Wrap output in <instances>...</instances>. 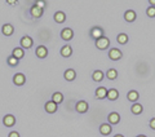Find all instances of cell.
<instances>
[{
	"label": "cell",
	"instance_id": "cell-5",
	"mask_svg": "<svg viewBox=\"0 0 155 137\" xmlns=\"http://www.w3.org/2000/svg\"><path fill=\"white\" fill-rule=\"evenodd\" d=\"M19 43H21V48H22V49H25V48H26V49H28V48H31L32 44H34L32 39L30 36H23Z\"/></svg>",
	"mask_w": 155,
	"mask_h": 137
},
{
	"label": "cell",
	"instance_id": "cell-17",
	"mask_svg": "<svg viewBox=\"0 0 155 137\" xmlns=\"http://www.w3.org/2000/svg\"><path fill=\"white\" fill-rule=\"evenodd\" d=\"M106 96H107V89H106L105 87H100L96 91V97L97 99L102 100V99H106Z\"/></svg>",
	"mask_w": 155,
	"mask_h": 137
},
{
	"label": "cell",
	"instance_id": "cell-36",
	"mask_svg": "<svg viewBox=\"0 0 155 137\" xmlns=\"http://www.w3.org/2000/svg\"><path fill=\"white\" fill-rule=\"evenodd\" d=\"M137 137H146V136H142V135H141V136H137Z\"/></svg>",
	"mask_w": 155,
	"mask_h": 137
},
{
	"label": "cell",
	"instance_id": "cell-13",
	"mask_svg": "<svg viewBox=\"0 0 155 137\" xmlns=\"http://www.w3.org/2000/svg\"><path fill=\"white\" fill-rule=\"evenodd\" d=\"M107 120H109L110 124H118L120 122V116H119L118 112H111V114H109Z\"/></svg>",
	"mask_w": 155,
	"mask_h": 137
},
{
	"label": "cell",
	"instance_id": "cell-25",
	"mask_svg": "<svg viewBox=\"0 0 155 137\" xmlns=\"http://www.w3.org/2000/svg\"><path fill=\"white\" fill-rule=\"evenodd\" d=\"M106 76H107V79L114 80V79H116V76H118V71H116L115 68H109L107 72H106Z\"/></svg>",
	"mask_w": 155,
	"mask_h": 137
},
{
	"label": "cell",
	"instance_id": "cell-31",
	"mask_svg": "<svg viewBox=\"0 0 155 137\" xmlns=\"http://www.w3.org/2000/svg\"><path fill=\"white\" fill-rule=\"evenodd\" d=\"M8 137H19V133L16 132V131H13V132H11V133L8 135Z\"/></svg>",
	"mask_w": 155,
	"mask_h": 137
},
{
	"label": "cell",
	"instance_id": "cell-23",
	"mask_svg": "<svg viewBox=\"0 0 155 137\" xmlns=\"http://www.w3.org/2000/svg\"><path fill=\"white\" fill-rule=\"evenodd\" d=\"M138 92L137 91H129L128 92V95H127V99L130 101V102H136L138 100Z\"/></svg>",
	"mask_w": 155,
	"mask_h": 137
},
{
	"label": "cell",
	"instance_id": "cell-11",
	"mask_svg": "<svg viewBox=\"0 0 155 137\" xmlns=\"http://www.w3.org/2000/svg\"><path fill=\"white\" fill-rule=\"evenodd\" d=\"M35 53H36V56L39 58H45L48 56V49H47V47H44V45H39L36 48V52Z\"/></svg>",
	"mask_w": 155,
	"mask_h": 137
},
{
	"label": "cell",
	"instance_id": "cell-2",
	"mask_svg": "<svg viewBox=\"0 0 155 137\" xmlns=\"http://www.w3.org/2000/svg\"><path fill=\"white\" fill-rule=\"evenodd\" d=\"M3 124L5 127H8V128H11V127H13L14 124H16V118H14L13 115L8 114V115H5L3 118Z\"/></svg>",
	"mask_w": 155,
	"mask_h": 137
},
{
	"label": "cell",
	"instance_id": "cell-19",
	"mask_svg": "<svg viewBox=\"0 0 155 137\" xmlns=\"http://www.w3.org/2000/svg\"><path fill=\"white\" fill-rule=\"evenodd\" d=\"M52 101L54 102V104L60 105L61 102L64 101V95H62L61 92H54V93H53V96H52Z\"/></svg>",
	"mask_w": 155,
	"mask_h": 137
},
{
	"label": "cell",
	"instance_id": "cell-29",
	"mask_svg": "<svg viewBox=\"0 0 155 137\" xmlns=\"http://www.w3.org/2000/svg\"><path fill=\"white\" fill-rule=\"evenodd\" d=\"M146 14L149 17H155V8L154 7H149L147 11H146Z\"/></svg>",
	"mask_w": 155,
	"mask_h": 137
},
{
	"label": "cell",
	"instance_id": "cell-22",
	"mask_svg": "<svg viewBox=\"0 0 155 137\" xmlns=\"http://www.w3.org/2000/svg\"><path fill=\"white\" fill-rule=\"evenodd\" d=\"M72 55V48L70 45H65L61 48V56L64 57H70Z\"/></svg>",
	"mask_w": 155,
	"mask_h": 137
},
{
	"label": "cell",
	"instance_id": "cell-30",
	"mask_svg": "<svg viewBox=\"0 0 155 137\" xmlns=\"http://www.w3.org/2000/svg\"><path fill=\"white\" fill-rule=\"evenodd\" d=\"M35 7H38V8H40V9H43L45 7V2H36L35 4H34Z\"/></svg>",
	"mask_w": 155,
	"mask_h": 137
},
{
	"label": "cell",
	"instance_id": "cell-32",
	"mask_svg": "<svg viewBox=\"0 0 155 137\" xmlns=\"http://www.w3.org/2000/svg\"><path fill=\"white\" fill-rule=\"evenodd\" d=\"M150 128L155 129V118H153L151 120H150Z\"/></svg>",
	"mask_w": 155,
	"mask_h": 137
},
{
	"label": "cell",
	"instance_id": "cell-26",
	"mask_svg": "<svg viewBox=\"0 0 155 137\" xmlns=\"http://www.w3.org/2000/svg\"><path fill=\"white\" fill-rule=\"evenodd\" d=\"M92 78H93L94 82H102V79H104V72L101 71V70H97V71L93 72Z\"/></svg>",
	"mask_w": 155,
	"mask_h": 137
},
{
	"label": "cell",
	"instance_id": "cell-18",
	"mask_svg": "<svg viewBox=\"0 0 155 137\" xmlns=\"http://www.w3.org/2000/svg\"><path fill=\"white\" fill-rule=\"evenodd\" d=\"M30 13H31V16L32 17H35V18H40L41 16H43V9H40V8H38V7H31V9H30Z\"/></svg>",
	"mask_w": 155,
	"mask_h": 137
},
{
	"label": "cell",
	"instance_id": "cell-4",
	"mask_svg": "<svg viewBox=\"0 0 155 137\" xmlns=\"http://www.w3.org/2000/svg\"><path fill=\"white\" fill-rule=\"evenodd\" d=\"M104 36V30L101 27H93L91 30V38L94 39V40H97V39L102 38Z\"/></svg>",
	"mask_w": 155,
	"mask_h": 137
},
{
	"label": "cell",
	"instance_id": "cell-15",
	"mask_svg": "<svg viewBox=\"0 0 155 137\" xmlns=\"http://www.w3.org/2000/svg\"><path fill=\"white\" fill-rule=\"evenodd\" d=\"M100 132L104 136H107V135H110L111 132H113V129H111V125L109 123H104V124H101V127H100Z\"/></svg>",
	"mask_w": 155,
	"mask_h": 137
},
{
	"label": "cell",
	"instance_id": "cell-10",
	"mask_svg": "<svg viewBox=\"0 0 155 137\" xmlns=\"http://www.w3.org/2000/svg\"><path fill=\"white\" fill-rule=\"evenodd\" d=\"M13 83L16 85H23L26 83V78H25V75L23 74H21V72H19V74H16L13 76Z\"/></svg>",
	"mask_w": 155,
	"mask_h": 137
},
{
	"label": "cell",
	"instance_id": "cell-20",
	"mask_svg": "<svg viewBox=\"0 0 155 137\" xmlns=\"http://www.w3.org/2000/svg\"><path fill=\"white\" fill-rule=\"evenodd\" d=\"M54 21L57 23H64L66 21V14L64 12H56L54 13Z\"/></svg>",
	"mask_w": 155,
	"mask_h": 137
},
{
	"label": "cell",
	"instance_id": "cell-3",
	"mask_svg": "<svg viewBox=\"0 0 155 137\" xmlns=\"http://www.w3.org/2000/svg\"><path fill=\"white\" fill-rule=\"evenodd\" d=\"M75 110L80 114H84V112L88 111V104L85 101H78V104L75 105Z\"/></svg>",
	"mask_w": 155,
	"mask_h": 137
},
{
	"label": "cell",
	"instance_id": "cell-8",
	"mask_svg": "<svg viewBox=\"0 0 155 137\" xmlns=\"http://www.w3.org/2000/svg\"><path fill=\"white\" fill-rule=\"evenodd\" d=\"M2 32H3V35H5V36H11L14 32V27L11 23H5V25H3V27H2Z\"/></svg>",
	"mask_w": 155,
	"mask_h": 137
},
{
	"label": "cell",
	"instance_id": "cell-27",
	"mask_svg": "<svg viewBox=\"0 0 155 137\" xmlns=\"http://www.w3.org/2000/svg\"><path fill=\"white\" fill-rule=\"evenodd\" d=\"M116 42H118L119 44H127L128 43L127 34H119V35L116 36Z\"/></svg>",
	"mask_w": 155,
	"mask_h": 137
},
{
	"label": "cell",
	"instance_id": "cell-16",
	"mask_svg": "<svg viewBox=\"0 0 155 137\" xmlns=\"http://www.w3.org/2000/svg\"><path fill=\"white\" fill-rule=\"evenodd\" d=\"M12 56H13L14 58H16V60H18V61H19L23 56H25V51H23L22 48H14L13 52H12Z\"/></svg>",
	"mask_w": 155,
	"mask_h": 137
},
{
	"label": "cell",
	"instance_id": "cell-34",
	"mask_svg": "<svg viewBox=\"0 0 155 137\" xmlns=\"http://www.w3.org/2000/svg\"><path fill=\"white\" fill-rule=\"evenodd\" d=\"M149 3H150V5H151V7H154V8H155V0H150Z\"/></svg>",
	"mask_w": 155,
	"mask_h": 137
},
{
	"label": "cell",
	"instance_id": "cell-35",
	"mask_svg": "<svg viewBox=\"0 0 155 137\" xmlns=\"http://www.w3.org/2000/svg\"><path fill=\"white\" fill-rule=\"evenodd\" d=\"M114 137H124V136H122V135H116V136H114Z\"/></svg>",
	"mask_w": 155,
	"mask_h": 137
},
{
	"label": "cell",
	"instance_id": "cell-21",
	"mask_svg": "<svg viewBox=\"0 0 155 137\" xmlns=\"http://www.w3.org/2000/svg\"><path fill=\"white\" fill-rule=\"evenodd\" d=\"M106 97H107L110 101H115L119 97V92L116 89H114V88H113V89H109L107 91V96H106Z\"/></svg>",
	"mask_w": 155,
	"mask_h": 137
},
{
	"label": "cell",
	"instance_id": "cell-24",
	"mask_svg": "<svg viewBox=\"0 0 155 137\" xmlns=\"http://www.w3.org/2000/svg\"><path fill=\"white\" fill-rule=\"evenodd\" d=\"M130 110H132L133 114L140 115V114H141V112L143 111V107H142L141 104H134V105H132V107H130Z\"/></svg>",
	"mask_w": 155,
	"mask_h": 137
},
{
	"label": "cell",
	"instance_id": "cell-6",
	"mask_svg": "<svg viewBox=\"0 0 155 137\" xmlns=\"http://www.w3.org/2000/svg\"><path fill=\"white\" fill-rule=\"evenodd\" d=\"M72 36H74V32H72V30L69 28V27H66V28H64V30L61 31V38L64 39V40H66V42L71 40Z\"/></svg>",
	"mask_w": 155,
	"mask_h": 137
},
{
	"label": "cell",
	"instance_id": "cell-28",
	"mask_svg": "<svg viewBox=\"0 0 155 137\" xmlns=\"http://www.w3.org/2000/svg\"><path fill=\"white\" fill-rule=\"evenodd\" d=\"M7 62H8L9 66H17V65H18V60H16V58H14L13 56H9L8 60H7Z\"/></svg>",
	"mask_w": 155,
	"mask_h": 137
},
{
	"label": "cell",
	"instance_id": "cell-12",
	"mask_svg": "<svg viewBox=\"0 0 155 137\" xmlns=\"http://www.w3.org/2000/svg\"><path fill=\"white\" fill-rule=\"evenodd\" d=\"M64 76H65V79L67 82H72L76 78V72H75V70H72V68H67V70L65 71Z\"/></svg>",
	"mask_w": 155,
	"mask_h": 137
},
{
	"label": "cell",
	"instance_id": "cell-14",
	"mask_svg": "<svg viewBox=\"0 0 155 137\" xmlns=\"http://www.w3.org/2000/svg\"><path fill=\"white\" fill-rule=\"evenodd\" d=\"M136 17H137V16H136V12L132 11V9H129V11H127L124 13V19L127 22H133L136 19Z\"/></svg>",
	"mask_w": 155,
	"mask_h": 137
},
{
	"label": "cell",
	"instance_id": "cell-9",
	"mask_svg": "<svg viewBox=\"0 0 155 137\" xmlns=\"http://www.w3.org/2000/svg\"><path fill=\"white\" fill-rule=\"evenodd\" d=\"M57 107H58V105L54 104V102H53L52 100H51V101H48L47 104L44 105L45 111H47V112H49V114H53V112H56V111H57Z\"/></svg>",
	"mask_w": 155,
	"mask_h": 137
},
{
	"label": "cell",
	"instance_id": "cell-1",
	"mask_svg": "<svg viewBox=\"0 0 155 137\" xmlns=\"http://www.w3.org/2000/svg\"><path fill=\"white\" fill-rule=\"evenodd\" d=\"M109 45H110V40H109V38H106V36H102L96 40V47L98 48L100 51H105L106 48H109Z\"/></svg>",
	"mask_w": 155,
	"mask_h": 137
},
{
	"label": "cell",
	"instance_id": "cell-7",
	"mask_svg": "<svg viewBox=\"0 0 155 137\" xmlns=\"http://www.w3.org/2000/svg\"><path fill=\"white\" fill-rule=\"evenodd\" d=\"M122 56H123L122 52L119 49H116V48H113V49H110V52H109V57L113 61H119L120 58H122Z\"/></svg>",
	"mask_w": 155,
	"mask_h": 137
},
{
	"label": "cell",
	"instance_id": "cell-33",
	"mask_svg": "<svg viewBox=\"0 0 155 137\" xmlns=\"http://www.w3.org/2000/svg\"><path fill=\"white\" fill-rule=\"evenodd\" d=\"M7 3L9 4V5H16V4H17V0H7Z\"/></svg>",
	"mask_w": 155,
	"mask_h": 137
}]
</instances>
